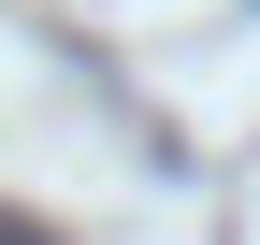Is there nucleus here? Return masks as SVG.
I'll return each instance as SVG.
<instances>
[{
  "instance_id": "f257e3e1",
  "label": "nucleus",
  "mask_w": 260,
  "mask_h": 245,
  "mask_svg": "<svg viewBox=\"0 0 260 245\" xmlns=\"http://www.w3.org/2000/svg\"><path fill=\"white\" fill-rule=\"evenodd\" d=\"M0 245H44V231H29V217H0Z\"/></svg>"
}]
</instances>
